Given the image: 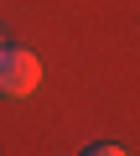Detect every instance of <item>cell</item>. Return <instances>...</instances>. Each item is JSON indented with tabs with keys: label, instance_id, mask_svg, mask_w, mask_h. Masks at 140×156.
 Listing matches in <instances>:
<instances>
[{
	"label": "cell",
	"instance_id": "obj_3",
	"mask_svg": "<svg viewBox=\"0 0 140 156\" xmlns=\"http://www.w3.org/2000/svg\"><path fill=\"white\" fill-rule=\"evenodd\" d=\"M0 47H5V37H0Z\"/></svg>",
	"mask_w": 140,
	"mask_h": 156
},
{
	"label": "cell",
	"instance_id": "obj_1",
	"mask_svg": "<svg viewBox=\"0 0 140 156\" xmlns=\"http://www.w3.org/2000/svg\"><path fill=\"white\" fill-rule=\"evenodd\" d=\"M42 83V62L26 47H0V99H26Z\"/></svg>",
	"mask_w": 140,
	"mask_h": 156
},
{
	"label": "cell",
	"instance_id": "obj_2",
	"mask_svg": "<svg viewBox=\"0 0 140 156\" xmlns=\"http://www.w3.org/2000/svg\"><path fill=\"white\" fill-rule=\"evenodd\" d=\"M83 156H130L125 146H94V151H83Z\"/></svg>",
	"mask_w": 140,
	"mask_h": 156
}]
</instances>
